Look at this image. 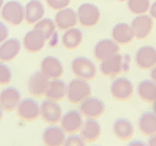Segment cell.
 <instances>
[{
  "mask_svg": "<svg viewBox=\"0 0 156 146\" xmlns=\"http://www.w3.org/2000/svg\"><path fill=\"white\" fill-rule=\"evenodd\" d=\"M137 94L142 101L153 103L156 100V83L152 79L142 80L137 85Z\"/></svg>",
  "mask_w": 156,
  "mask_h": 146,
  "instance_id": "cell-28",
  "label": "cell"
},
{
  "mask_svg": "<svg viewBox=\"0 0 156 146\" xmlns=\"http://www.w3.org/2000/svg\"><path fill=\"white\" fill-rule=\"evenodd\" d=\"M71 71L75 77L86 81L93 80L97 75V68L94 62L83 56L76 57L72 60Z\"/></svg>",
  "mask_w": 156,
  "mask_h": 146,
  "instance_id": "cell-4",
  "label": "cell"
},
{
  "mask_svg": "<svg viewBox=\"0 0 156 146\" xmlns=\"http://www.w3.org/2000/svg\"><path fill=\"white\" fill-rule=\"evenodd\" d=\"M138 129L144 136L150 137L156 134V114L146 111L140 115L138 119Z\"/></svg>",
  "mask_w": 156,
  "mask_h": 146,
  "instance_id": "cell-25",
  "label": "cell"
},
{
  "mask_svg": "<svg viewBox=\"0 0 156 146\" xmlns=\"http://www.w3.org/2000/svg\"><path fill=\"white\" fill-rule=\"evenodd\" d=\"M24 8H25V21L30 25L36 24L38 21L43 18L45 14L44 5L40 0H30L24 6Z\"/></svg>",
  "mask_w": 156,
  "mask_h": 146,
  "instance_id": "cell-24",
  "label": "cell"
},
{
  "mask_svg": "<svg viewBox=\"0 0 156 146\" xmlns=\"http://www.w3.org/2000/svg\"><path fill=\"white\" fill-rule=\"evenodd\" d=\"M101 135V126L96 119L86 118L80 129V136L86 143L97 141Z\"/></svg>",
  "mask_w": 156,
  "mask_h": 146,
  "instance_id": "cell-22",
  "label": "cell"
},
{
  "mask_svg": "<svg viewBox=\"0 0 156 146\" xmlns=\"http://www.w3.org/2000/svg\"><path fill=\"white\" fill-rule=\"evenodd\" d=\"M83 124L82 114L79 110H69L62 115L60 120V126L66 134H76L79 132Z\"/></svg>",
  "mask_w": 156,
  "mask_h": 146,
  "instance_id": "cell-8",
  "label": "cell"
},
{
  "mask_svg": "<svg viewBox=\"0 0 156 146\" xmlns=\"http://www.w3.org/2000/svg\"><path fill=\"white\" fill-rule=\"evenodd\" d=\"M22 47L19 39L9 38L0 44V61L10 62L17 57Z\"/></svg>",
  "mask_w": 156,
  "mask_h": 146,
  "instance_id": "cell-21",
  "label": "cell"
},
{
  "mask_svg": "<svg viewBox=\"0 0 156 146\" xmlns=\"http://www.w3.org/2000/svg\"><path fill=\"white\" fill-rule=\"evenodd\" d=\"M149 15H150L153 19L156 20V1H154V2L150 5V8H149Z\"/></svg>",
  "mask_w": 156,
  "mask_h": 146,
  "instance_id": "cell-35",
  "label": "cell"
},
{
  "mask_svg": "<svg viewBox=\"0 0 156 146\" xmlns=\"http://www.w3.org/2000/svg\"><path fill=\"white\" fill-rule=\"evenodd\" d=\"M16 111L19 118L31 122L40 117V105L32 98H25L21 100Z\"/></svg>",
  "mask_w": 156,
  "mask_h": 146,
  "instance_id": "cell-10",
  "label": "cell"
},
{
  "mask_svg": "<svg viewBox=\"0 0 156 146\" xmlns=\"http://www.w3.org/2000/svg\"><path fill=\"white\" fill-rule=\"evenodd\" d=\"M12 79L11 69L4 64V62L0 61V85H7L10 83Z\"/></svg>",
  "mask_w": 156,
  "mask_h": 146,
  "instance_id": "cell-31",
  "label": "cell"
},
{
  "mask_svg": "<svg viewBox=\"0 0 156 146\" xmlns=\"http://www.w3.org/2000/svg\"><path fill=\"white\" fill-rule=\"evenodd\" d=\"M85 142L82 137L80 135H76V134H71L68 138H66L64 145L66 146H83L85 145Z\"/></svg>",
  "mask_w": 156,
  "mask_h": 146,
  "instance_id": "cell-33",
  "label": "cell"
},
{
  "mask_svg": "<svg viewBox=\"0 0 156 146\" xmlns=\"http://www.w3.org/2000/svg\"><path fill=\"white\" fill-rule=\"evenodd\" d=\"M64 130L61 126H56V124H50V126L45 128L42 134V140L44 145L47 146H61L64 145L66 136Z\"/></svg>",
  "mask_w": 156,
  "mask_h": 146,
  "instance_id": "cell-20",
  "label": "cell"
},
{
  "mask_svg": "<svg viewBox=\"0 0 156 146\" xmlns=\"http://www.w3.org/2000/svg\"><path fill=\"white\" fill-rule=\"evenodd\" d=\"M9 36V30L4 23L0 21V44L4 42Z\"/></svg>",
  "mask_w": 156,
  "mask_h": 146,
  "instance_id": "cell-34",
  "label": "cell"
},
{
  "mask_svg": "<svg viewBox=\"0 0 156 146\" xmlns=\"http://www.w3.org/2000/svg\"><path fill=\"white\" fill-rule=\"evenodd\" d=\"M71 0H45L46 4H47L51 9L53 10H60L63 8H66L69 6Z\"/></svg>",
  "mask_w": 156,
  "mask_h": 146,
  "instance_id": "cell-32",
  "label": "cell"
},
{
  "mask_svg": "<svg viewBox=\"0 0 156 146\" xmlns=\"http://www.w3.org/2000/svg\"><path fill=\"white\" fill-rule=\"evenodd\" d=\"M150 77H151V79L156 83V65L150 70Z\"/></svg>",
  "mask_w": 156,
  "mask_h": 146,
  "instance_id": "cell-37",
  "label": "cell"
},
{
  "mask_svg": "<svg viewBox=\"0 0 156 146\" xmlns=\"http://www.w3.org/2000/svg\"><path fill=\"white\" fill-rule=\"evenodd\" d=\"M112 130L117 139L121 141L130 140L135 132L133 124L126 118H117L113 123Z\"/></svg>",
  "mask_w": 156,
  "mask_h": 146,
  "instance_id": "cell-23",
  "label": "cell"
},
{
  "mask_svg": "<svg viewBox=\"0 0 156 146\" xmlns=\"http://www.w3.org/2000/svg\"><path fill=\"white\" fill-rule=\"evenodd\" d=\"M117 1H120V2H125L127 0H117Z\"/></svg>",
  "mask_w": 156,
  "mask_h": 146,
  "instance_id": "cell-41",
  "label": "cell"
},
{
  "mask_svg": "<svg viewBox=\"0 0 156 146\" xmlns=\"http://www.w3.org/2000/svg\"><path fill=\"white\" fill-rule=\"evenodd\" d=\"M78 22L83 27H93L99 22L101 17L98 6L93 3H83L77 9Z\"/></svg>",
  "mask_w": 156,
  "mask_h": 146,
  "instance_id": "cell-6",
  "label": "cell"
},
{
  "mask_svg": "<svg viewBox=\"0 0 156 146\" xmlns=\"http://www.w3.org/2000/svg\"><path fill=\"white\" fill-rule=\"evenodd\" d=\"M131 57L129 54H116L110 56L100 63L99 70L104 76L114 77L121 72H128L130 69Z\"/></svg>",
  "mask_w": 156,
  "mask_h": 146,
  "instance_id": "cell-1",
  "label": "cell"
},
{
  "mask_svg": "<svg viewBox=\"0 0 156 146\" xmlns=\"http://www.w3.org/2000/svg\"><path fill=\"white\" fill-rule=\"evenodd\" d=\"M147 145L149 146H156V134L153 136H150L147 141Z\"/></svg>",
  "mask_w": 156,
  "mask_h": 146,
  "instance_id": "cell-36",
  "label": "cell"
},
{
  "mask_svg": "<svg viewBox=\"0 0 156 146\" xmlns=\"http://www.w3.org/2000/svg\"><path fill=\"white\" fill-rule=\"evenodd\" d=\"M54 22L56 27L59 30L65 31L68 30L70 28L75 27L78 23V17L77 12L72 8L66 7V8L60 9L55 14Z\"/></svg>",
  "mask_w": 156,
  "mask_h": 146,
  "instance_id": "cell-15",
  "label": "cell"
},
{
  "mask_svg": "<svg viewBox=\"0 0 156 146\" xmlns=\"http://www.w3.org/2000/svg\"><path fill=\"white\" fill-rule=\"evenodd\" d=\"M111 36L113 40L118 45H127L130 42H132L133 39L135 38L131 24H128L126 22L117 23L112 28Z\"/></svg>",
  "mask_w": 156,
  "mask_h": 146,
  "instance_id": "cell-19",
  "label": "cell"
},
{
  "mask_svg": "<svg viewBox=\"0 0 156 146\" xmlns=\"http://www.w3.org/2000/svg\"><path fill=\"white\" fill-rule=\"evenodd\" d=\"M67 93V85L62 79H52L49 81L47 90L45 92V96L47 99L53 101H61L66 96Z\"/></svg>",
  "mask_w": 156,
  "mask_h": 146,
  "instance_id": "cell-26",
  "label": "cell"
},
{
  "mask_svg": "<svg viewBox=\"0 0 156 146\" xmlns=\"http://www.w3.org/2000/svg\"><path fill=\"white\" fill-rule=\"evenodd\" d=\"M40 116L48 124H57L62 117V109L57 101L43 100L40 104Z\"/></svg>",
  "mask_w": 156,
  "mask_h": 146,
  "instance_id": "cell-11",
  "label": "cell"
},
{
  "mask_svg": "<svg viewBox=\"0 0 156 146\" xmlns=\"http://www.w3.org/2000/svg\"><path fill=\"white\" fill-rule=\"evenodd\" d=\"M150 0H127V7L134 15L146 14L150 8Z\"/></svg>",
  "mask_w": 156,
  "mask_h": 146,
  "instance_id": "cell-30",
  "label": "cell"
},
{
  "mask_svg": "<svg viewBox=\"0 0 156 146\" xmlns=\"http://www.w3.org/2000/svg\"><path fill=\"white\" fill-rule=\"evenodd\" d=\"M83 40V33L79 28L72 27L68 30H65V32L62 35L61 43L66 49L72 50L76 49L80 46Z\"/></svg>",
  "mask_w": 156,
  "mask_h": 146,
  "instance_id": "cell-27",
  "label": "cell"
},
{
  "mask_svg": "<svg viewBox=\"0 0 156 146\" xmlns=\"http://www.w3.org/2000/svg\"><path fill=\"white\" fill-rule=\"evenodd\" d=\"M111 96L117 101H127L133 96V83L126 77H118L112 81L110 85Z\"/></svg>",
  "mask_w": 156,
  "mask_h": 146,
  "instance_id": "cell-5",
  "label": "cell"
},
{
  "mask_svg": "<svg viewBox=\"0 0 156 146\" xmlns=\"http://www.w3.org/2000/svg\"><path fill=\"white\" fill-rule=\"evenodd\" d=\"M2 117H3V109L1 108V106H0V120L2 119Z\"/></svg>",
  "mask_w": 156,
  "mask_h": 146,
  "instance_id": "cell-38",
  "label": "cell"
},
{
  "mask_svg": "<svg viewBox=\"0 0 156 146\" xmlns=\"http://www.w3.org/2000/svg\"><path fill=\"white\" fill-rule=\"evenodd\" d=\"M135 62L138 68L151 70L156 65V48L150 45L141 46L136 51Z\"/></svg>",
  "mask_w": 156,
  "mask_h": 146,
  "instance_id": "cell-12",
  "label": "cell"
},
{
  "mask_svg": "<svg viewBox=\"0 0 156 146\" xmlns=\"http://www.w3.org/2000/svg\"><path fill=\"white\" fill-rule=\"evenodd\" d=\"M40 71L49 78V80L58 79L63 75V65L61 61L55 56H46L41 61Z\"/></svg>",
  "mask_w": 156,
  "mask_h": 146,
  "instance_id": "cell-17",
  "label": "cell"
},
{
  "mask_svg": "<svg viewBox=\"0 0 156 146\" xmlns=\"http://www.w3.org/2000/svg\"><path fill=\"white\" fill-rule=\"evenodd\" d=\"M46 39L44 35L40 31L33 28L32 30L28 31L24 35L22 45L24 49L29 53H37L40 52L45 46Z\"/></svg>",
  "mask_w": 156,
  "mask_h": 146,
  "instance_id": "cell-16",
  "label": "cell"
},
{
  "mask_svg": "<svg viewBox=\"0 0 156 146\" xmlns=\"http://www.w3.org/2000/svg\"><path fill=\"white\" fill-rule=\"evenodd\" d=\"M48 85L49 78L41 71H36L28 79L27 89L28 92L34 97H41L42 95H45Z\"/></svg>",
  "mask_w": 156,
  "mask_h": 146,
  "instance_id": "cell-14",
  "label": "cell"
},
{
  "mask_svg": "<svg viewBox=\"0 0 156 146\" xmlns=\"http://www.w3.org/2000/svg\"><path fill=\"white\" fill-rule=\"evenodd\" d=\"M21 102V93L13 86L6 87L0 92V106L3 111H14Z\"/></svg>",
  "mask_w": 156,
  "mask_h": 146,
  "instance_id": "cell-13",
  "label": "cell"
},
{
  "mask_svg": "<svg viewBox=\"0 0 156 146\" xmlns=\"http://www.w3.org/2000/svg\"><path fill=\"white\" fill-rule=\"evenodd\" d=\"M119 50V45L113 39H102L95 44L93 54L96 60L101 62L110 56L118 53Z\"/></svg>",
  "mask_w": 156,
  "mask_h": 146,
  "instance_id": "cell-18",
  "label": "cell"
},
{
  "mask_svg": "<svg viewBox=\"0 0 156 146\" xmlns=\"http://www.w3.org/2000/svg\"><path fill=\"white\" fill-rule=\"evenodd\" d=\"M131 26L135 38L138 40H144L148 38L153 30V18L147 14L136 15L131 21Z\"/></svg>",
  "mask_w": 156,
  "mask_h": 146,
  "instance_id": "cell-7",
  "label": "cell"
},
{
  "mask_svg": "<svg viewBox=\"0 0 156 146\" xmlns=\"http://www.w3.org/2000/svg\"><path fill=\"white\" fill-rule=\"evenodd\" d=\"M153 112L156 114V100L153 102Z\"/></svg>",
  "mask_w": 156,
  "mask_h": 146,
  "instance_id": "cell-39",
  "label": "cell"
},
{
  "mask_svg": "<svg viewBox=\"0 0 156 146\" xmlns=\"http://www.w3.org/2000/svg\"><path fill=\"white\" fill-rule=\"evenodd\" d=\"M79 111L86 118L97 119L105 112V104L101 99L90 96L80 103Z\"/></svg>",
  "mask_w": 156,
  "mask_h": 146,
  "instance_id": "cell-9",
  "label": "cell"
},
{
  "mask_svg": "<svg viewBox=\"0 0 156 146\" xmlns=\"http://www.w3.org/2000/svg\"><path fill=\"white\" fill-rule=\"evenodd\" d=\"M0 16L4 22L18 26L25 20V8L19 1H8L1 8Z\"/></svg>",
  "mask_w": 156,
  "mask_h": 146,
  "instance_id": "cell-3",
  "label": "cell"
},
{
  "mask_svg": "<svg viewBox=\"0 0 156 146\" xmlns=\"http://www.w3.org/2000/svg\"><path fill=\"white\" fill-rule=\"evenodd\" d=\"M34 28L41 32L44 35L46 40H49L56 34V25L55 22L50 18H42L38 21L36 24H34Z\"/></svg>",
  "mask_w": 156,
  "mask_h": 146,
  "instance_id": "cell-29",
  "label": "cell"
},
{
  "mask_svg": "<svg viewBox=\"0 0 156 146\" xmlns=\"http://www.w3.org/2000/svg\"><path fill=\"white\" fill-rule=\"evenodd\" d=\"M91 94V86L86 80L76 77L67 85L66 97L68 101L70 103H73V104H79L86 98L90 97Z\"/></svg>",
  "mask_w": 156,
  "mask_h": 146,
  "instance_id": "cell-2",
  "label": "cell"
},
{
  "mask_svg": "<svg viewBox=\"0 0 156 146\" xmlns=\"http://www.w3.org/2000/svg\"><path fill=\"white\" fill-rule=\"evenodd\" d=\"M3 3H4V0H0V10H1V8L3 7V5H4Z\"/></svg>",
  "mask_w": 156,
  "mask_h": 146,
  "instance_id": "cell-40",
  "label": "cell"
}]
</instances>
